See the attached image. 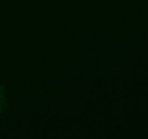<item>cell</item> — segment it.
I'll list each match as a JSON object with an SVG mask.
<instances>
[{
  "label": "cell",
  "instance_id": "1",
  "mask_svg": "<svg viewBox=\"0 0 148 139\" xmlns=\"http://www.w3.org/2000/svg\"><path fill=\"white\" fill-rule=\"evenodd\" d=\"M1 97H2V94H1V90H0V102H1Z\"/></svg>",
  "mask_w": 148,
  "mask_h": 139
}]
</instances>
